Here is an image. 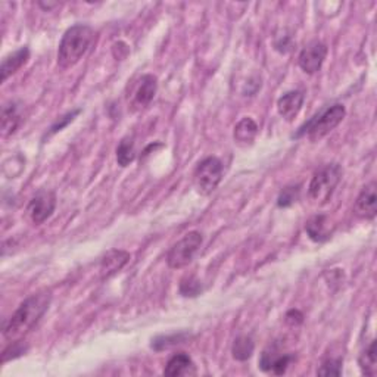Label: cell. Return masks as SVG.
<instances>
[{
  "label": "cell",
  "mask_w": 377,
  "mask_h": 377,
  "mask_svg": "<svg viewBox=\"0 0 377 377\" xmlns=\"http://www.w3.org/2000/svg\"><path fill=\"white\" fill-rule=\"evenodd\" d=\"M342 373V358H329L325 360L319 369V376H341Z\"/></svg>",
  "instance_id": "cell-23"
},
{
  "label": "cell",
  "mask_w": 377,
  "mask_h": 377,
  "mask_svg": "<svg viewBox=\"0 0 377 377\" xmlns=\"http://www.w3.org/2000/svg\"><path fill=\"white\" fill-rule=\"evenodd\" d=\"M253 350H255V343H253L249 336H239V338L234 341L231 348L233 358L238 361H247L252 356Z\"/></svg>",
  "instance_id": "cell-20"
},
{
  "label": "cell",
  "mask_w": 377,
  "mask_h": 377,
  "mask_svg": "<svg viewBox=\"0 0 377 377\" xmlns=\"http://www.w3.org/2000/svg\"><path fill=\"white\" fill-rule=\"evenodd\" d=\"M193 180L201 195H211L222 180V162L216 157L202 159L193 172Z\"/></svg>",
  "instance_id": "cell-6"
},
{
  "label": "cell",
  "mask_w": 377,
  "mask_h": 377,
  "mask_svg": "<svg viewBox=\"0 0 377 377\" xmlns=\"http://www.w3.org/2000/svg\"><path fill=\"white\" fill-rule=\"evenodd\" d=\"M201 292H202V284L196 277L189 276V277L181 280L180 293L183 295V297L195 298V297H198V295H201Z\"/></svg>",
  "instance_id": "cell-22"
},
{
  "label": "cell",
  "mask_w": 377,
  "mask_h": 377,
  "mask_svg": "<svg viewBox=\"0 0 377 377\" xmlns=\"http://www.w3.org/2000/svg\"><path fill=\"white\" fill-rule=\"evenodd\" d=\"M136 158V149H135V140L133 137H124L117 148V162L121 167H127Z\"/></svg>",
  "instance_id": "cell-21"
},
{
  "label": "cell",
  "mask_w": 377,
  "mask_h": 377,
  "mask_svg": "<svg viewBox=\"0 0 377 377\" xmlns=\"http://www.w3.org/2000/svg\"><path fill=\"white\" fill-rule=\"evenodd\" d=\"M325 56H328V46L323 42H319V40H314V42L302 49L298 64L304 73L315 74L321 69Z\"/></svg>",
  "instance_id": "cell-8"
},
{
  "label": "cell",
  "mask_w": 377,
  "mask_h": 377,
  "mask_svg": "<svg viewBox=\"0 0 377 377\" xmlns=\"http://www.w3.org/2000/svg\"><path fill=\"white\" fill-rule=\"evenodd\" d=\"M21 124V114L15 102H9L2 109V133L3 136L14 135Z\"/></svg>",
  "instance_id": "cell-18"
},
{
  "label": "cell",
  "mask_w": 377,
  "mask_h": 377,
  "mask_svg": "<svg viewBox=\"0 0 377 377\" xmlns=\"http://www.w3.org/2000/svg\"><path fill=\"white\" fill-rule=\"evenodd\" d=\"M128 261H130L128 252L121 251V249L109 251L100 261V267H99L100 277L105 280V279H109L111 276H114V274L124 267Z\"/></svg>",
  "instance_id": "cell-12"
},
{
  "label": "cell",
  "mask_w": 377,
  "mask_h": 377,
  "mask_svg": "<svg viewBox=\"0 0 377 377\" xmlns=\"http://www.w3.org/2000/svg\"><path fill=\"white\" fill-rule=\"evenodd\" d=\"M56 208V196L50 190H40L28 203V216L34 224H43Z\"/></svg>",
  "instance_id": "cell-7"
},
{
  "label": "cell",
  "mask_w": 377,
  "mask_h": 377,
  "mask_svg": "<svg viewBox=\"0 0 377 377\" xmlns=\"http://www.w3.org/2000/svg\"><path fill=\"white\" fill-rule=\"evenodd\" d=\"M304 321V315L298 310H292L286 314V323L290 325H298Z\"/></svg>",
  "instance_id": "cell-26"
},
{
  "label": "cell",
  "mask_w": 377,
  "mask_h": 377,
  "mask_svg": "<svg viewBox=\"0 0 377 377\" xmlns=\"http://www.w3.org/2000/svg\"><path fill=\"white\" fill-rule=\"evenodd\" d=\"M202 234L199 231H189L177 243L172 244L167 255V264L170 269L180 270L189 266L193 257L196 255L198 249L202 244Z\"/></svg>",
  "instance_id": "cell-5"
},
{
  "label": "cell",
  "mask_w": 377,
  "mask_h": 377,
  "mask_svg": "<svg viewBox=\"0 0 377 377\" xmlns=\"http://www.w3.org/2000/svg\"><path fill=\"white\" fill-rule=\"evenodd\" d=\"M346 115L343 105L336 104L323 109L317 115L312 117L307 124H304L297 133V137L308 136L312 141H317L328 136L332 130L338 127Z\"/></svg>",
  "instance_id": "cell-3"
},
{
  "label": "cell",
  "mask_w": 377,
  "mask_h": 377,
  "mask_svg": "<svg viewBox=\"0 0 377 377\" xmlns=\"http://www.w3.org/2000/svg\"><path fill=\"white\" fill-rule=\"evenodd\" d=\"M342 167L339 164H328L314 172L308 186V195L314 203L324 205L333 195L342 179Z\"/></svg>",
  "instance_id": "cell-4"
},
{
  "label": "cell",
  "mask_w": 377,
  "mask_h": 377,
  "mask_svg": "<svg viewBox=\"0 0 377 377\" xmlns=\"http://www.w3.org/2000/svg\"><path fill=\"white\" fill-rule=\"evenodd\" d=\"M354 211L360 218L373 220L377 214V185L374 181L364 186L356 196Z\"/></svg>",
  "instance_id": "cell-9"
},
{
  "label": "cell",
  "mask_w": 377,
  "mask_h": 377,
  "mask_svg": "<svg viewBox=\"0 0 377 377\" xmlns=\"http://www.w3.org/2000/svg\"><path fill=\"white\" fill-rule=\"evenodd\" d=\"M78 114H80V109H76V111H73V112H68V114H67L65 117L59 118V121H56L55 124H54L52 127H50L49 135H55V133H58V131L62 130L64 127H67V126L69 124V122L73 121Z\"/></svg>",
  "instance_id": "cell-25"
},
{
  "label": "cell",
  "mask_w": 377,
  "mask_h": 377,
  "mask_svg": "<svg viewBox=\"0 0 377 377\" xmlns=\"http://www.w3.org/2000/svg\"><path fill=\"white\" fill-rule=\"evenodd\" d=\"M258 124L249 117L242 118L233 131V137L239 145H249L258 135Z\"/></svg>",
  "instance_id": "cell-17"
},
{
  "label": "cell",
  "mask_w": 377,
  "mask_h": 377,
  "mask_svg": "<svg viewBox=\"0 0 377 377\" xmlns=\"http://www.w3.org/2000/svg\"><path fill=\"white\" fill-rule=\"evenodd\" d=\"M38 6H40V8H43L45 11H50V9H54V8L59 6V3H43V2H40Z\"/></svg>",
  "instance_id": "cell-28"
},
{
  "label": "cell",
  "mask_w": 377,
  "mask_h": 377,
  "mask_svg": "<svg viewBox=\"0 0 377 377\" xmlns=\"http://www.w3.org/2000/svg\"><path fill=\"white\" fill-rule=\"evenodd\" d=\"M305 230H307V234L311 240L323 243L332 238V234L334 231V224L329 216H325V214H319V216H314L307 222Z\"/></svg>",
  "instance_id": "cell-10"
},
{
  "label": "cell",
  "mask_w": 377,
  "mask_h": 377,
  "mask_svg": "<svg viewBox=\"0 0 377 377\" xmlns=\"http://www.w3.org/2000/svg\"><path fill=\"white\" fill-rule=\"evenodd\" d=\"M298 198H299V186H290V187H286V189H283V192L280 193L277 205H279L280 208L290 207V205H293L295 202L298 201Z\"/></svg>",
  "instance_id": "cell-24"
},
{
  "label": "cell",
  "mask_w": 377,
  "mask_h": 377,
  "mask_svg": "<svg viewBox=\"0 0 377 377\" xmlns=\"http://www.w3.org/2000/svg\"><path fill=\"white\" fill-rule=\"evenodd\" d=\"M165 376H195L196 374V367L195 363L192 361L190 356L185 352H179L176 355H172L168 360L165 370Z\"/></svg>",
  "instance_id": "cell-15"
},
{
  "label": "cell",
  "mask_w": 377,
  "mask_h": 377,
  "mask_svg": "<svg viewBox=\"0 0 377 377\" xmlns=\"http://www.w3.org/2000/svg\"><path fill=\"white\" fill-rule=\"evenodd\" d=\"M52 302V292L40 290L28 297L3 325V336L9 342H16L25 336L43 317Z\"/></svg>",
  "instance_id": "cell-1"
},
{
  "label": "cell",
  "mask_w": 377,
  "mask_h": 377,
  "mask_svg": "<svg viewBox=\"0 0 377 377\" xmlns=\"http://www.w3.org/2000/svg\"><path fill=\"white\" fill-rule=\"evenodd\" d=\"M158 89V80L155 76L146 74L140 78L139 86L136 89L135 99H133V106L144 109L146 108L152 100H154Z\"/></svg>",
  "instance_id": "cell-13"
},
{
  "label": "cell",
  "mask_w": 377,
  "mask_h": 377,
  "mask_svg": "<svg viewBox=\"0 0 377 377\" xmlns=\"http://www.w3.org/2000/svg\"><path fill=\"white\" fill-rule=\"evenodd\" d=\"M28 58H30V50L25 46L15 50L14 54H9L8 56H5L2 60V67H0L2 81H6L12 74H15L16 71L21 69L27 64Z\"/></svg>",
  "instance_id": "cell-16"
},
{
  "label": "cell",
  "mask_w": 377,
  "mask_h": 377,
  "mask_svg": "<svg viewBox=\"0 0 377 377\" xmlns=\"http://www.w3.org/2000/svg\"><path fill=\"white\" fill-rule=\"evenodd\" d=\"M290 38L289 37H284V38H280L279 42H276V49L279 50V52H283V54H286L288 50L290 49Z\"/></svg>",
  "instance_id": "cell-27"
},
{
  "label": "cell",
  "mask_w": 377,
  "mask_h": 377,
  "mask_svg": "<svg viewBox=\"0 0 377 377\" xmlns=\"http://www.w3.org/2000/svg\"><path fill=\"white\" fill-rule=\"evenodd\" d=\"M95 37V30L90 25L77 24L69 27L59 43L58 65L64 69L77 65L90 50Z\"/></svg>",
  "instance_id": "cell-2"
},
{
  "label": "cell",
  "mask_w": 377,
  "mask_h": 377,
  "mask_svg": "<svg viewBox=\"0 0 377 377\" xmlns=\"http://www.w3.org/2000/svg\"><path fill=\"white\" fill-rule=\"evenodd\" d=\"M293 360L292 355H276V351L271 350L270 351H264V354L261 355V361H260V367L262 372L266 373H273V374H277V376H282L286 373L288 367L290 365Z\"/></svg>",
  "instance_id": "cell-14"
},
{
  "label": "cell",
  "mask_w": 377,
  "mask_h": 377,
  "mask_svg": "<svg viewBox=\"0 0 377 377\" xmlns=\"http://www.w3.org/2000/svg\"><path fill=\"white\" fill-rule=\"evenodd\" d=\"M304 105V93L301 90H292L284 93L277 100V111L283 119L293 121L298 117V114Z\"/></svg>",
  "instance_id": "cell-11"
},
{
  "label": "cell",
  "mask_w": 377,
  "mask_h": 377,
  "mask_svg": "<svg viewBox=\"0 0 377 377\" xmlns=\"http://www.w3.org/2000/svg\"><path fill=\"white\" fill-rule=\"evenodd\" d=\"M360 369L365 376H376L377 374V351H376V341H372L365 346L358 358Z\"/></svg>",
  "instance_id": "cell-19"
}]
</instances>
